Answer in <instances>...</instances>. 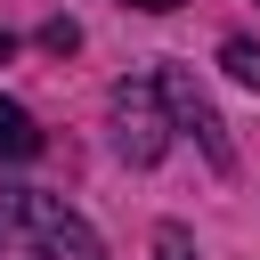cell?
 Masks as SVG:
<instances>
[{
  "instance_id": "cell-1",
  "label": "cell",
  "mask_w": 260,
  "mask_h": 260,
  "mask_svg": "<svg viewBox=\"0 0 260 260\" xmlns=\"http://www.w3.org/2000/svg\"><path fill=\"white\" fill-rule=\"evenodd\" d=\"M0 260H106V244L41 187H0Z\"/></svg>"
},
{
  "instance_id": "cell-2",
  "label": "cell",
  "mask_w": 260,
  "mask_h": 260,
  "mask_svg": "<svg viewBox=\"0 0 260 260\" xmlns=\"http://www.w3.org/2000/svg\"><path fill=\"white\" fill-rule=\"evenodd\" d=\"M114 146L130 162H154L171 146V114H162V89L154 81H122L114 89Z\"/></svg>"
},
{
  "instance_id": "cell-3",
  "label": "cell",
  "mask_w": 260,
  "mask_h": 260,
  "mask_svg": "<svg viewBox=\"0 0 260 260\" xmlns=\"http://www.w3.org/2000/svg\"><path fill=\"white\" fill-rule=\"evenodd\" d=\"M154 89H162V114H171V130H195V138H203V154L228 171V162H236V146H228V122L211 114V98H203V89H195L179 65H171V73H154Z\"/></svg>"
},
{
  "instance_id": "cell-4",
  "label": "cell",
  "mask_w": 260,
  "mask_h": 260,
  "mask_svg": "<svg viewBox=\"0 0 260 260\" xmlns=\"http://www.w3.org/2000/svg\"><path fill=\"white\" fill-rule=\"evenodd\" d=\"M32 154H41V122L16 98H0V162H32Z\"/></svg>"
},
{
  "instance_id": "cell-5",
  "label": "cell",
  "mask_w": 260,
  "mask_h": 260,
  "mask_svg": "<svg viewBox=\"0 0 260 260\" xmlns=\"http://www.w3.org/2000/svg\"><path fill=\"white\" fill-rule=\"evenodd\" d=\"M154 260H195V236L187 228H154Z\"/></svg>"
},
{
  "instance_id": "cell-6",
  "label": "cell",
  "mask_w": 260,
  "mask_h": 260,
  "mask_svg": "<svg viewBox=\"0 0 260 260\" xmlns=\"http://www.w3.org/2000/svg\"><path fill=\"white\" fill-rule=\"evenodd\" d=\"M130 8H146V16H171V8H179V0H130Z\"/></svg>"
}]
</instances>
